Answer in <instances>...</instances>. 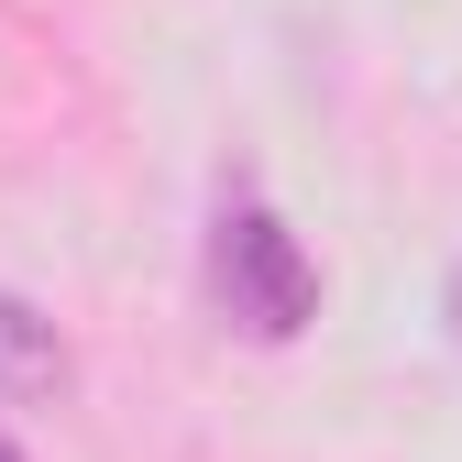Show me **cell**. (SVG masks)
<instances>
[{
  "instance_id": "cell-1",
  "label": "cell",
  "mask_w": 462,
  "mask_h": 462,
  "mask_svg": "<svg viewBox=\"0 0 462 462\" xmlns=\"http://www.w3.org/2000/svg\"><path fill=\"white\" fill-rule=\"evenodd\" d=\"M209 309L243 341H298L319 319V264L264 199H220L209 220Z\"/></svg>"
},
{
  "instance_id": "cell-2",
  "label": "cell",
  "mask_w": 462,
  "mask_h": 462,
  "mask_svg": "<svg viewBox=\"0 0 462 462\" xmlns=\"http://www.w3.org/2000/svg\"><path fill=\"white\" fill-rule=\"evenodd\" d=\"M55 385H67V341H55V319L0 286V408H44Z\"/></svg>"
},
{
  "instance_id": "cell-3",
  "label": "cell",
  "mask_w": 462,
  "mask_h": 462,
  "mask_svg": "<svg viewBox=\"0 0 462 462\" xmlns=\"http://www.w3.org/2000/svg\"><path fill=\"white\" fill-rule=\"evenodd\" d=\"M440 330H451V353H462V264L440 275Z\"/></svg>"
},
{
  "instance_id": "cell-4",
  "label": "cell",
  "mask_w": 462,
  "mask_h": 462,
  "mask_svg": "<svg viewBox=\"0 0 462 462\" xmlns=\"http://www.w3.org/2000/svg\"><path fill=\"white\" fill-rule=\"evenodd\" d=\"M0 462H23V440H12V430H0Z\"/></svg>"
}]
</instances>
